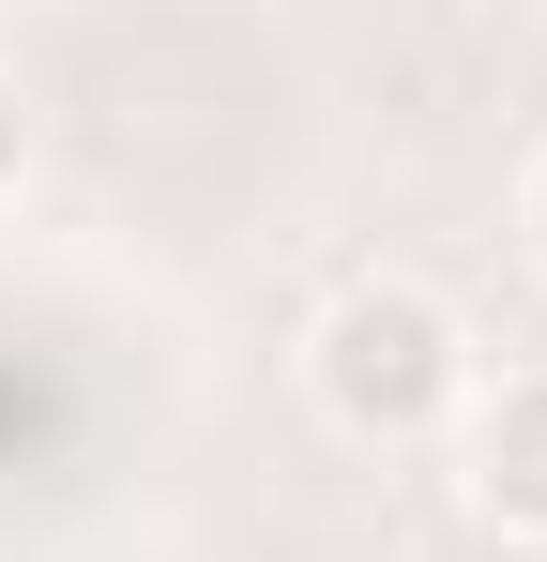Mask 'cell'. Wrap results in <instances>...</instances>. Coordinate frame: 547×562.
<instances>
[{
  "mask_svg": "<svg viewBox=\"0 0 547 562\" xmlns=\"http://www.w3.org/2000/svg\"><path fill=\"white\" fill-rule=\"evenodd\" d=\"M471 319H456L426 274H350L320 319H304V395L350 426V441H442L456 411H471Z\"/></svg>",
  "mask_w": 547,
  "mask_h": 562,
  "instance_id": "1",
  "label": "cell"
},
{
  "mask_svg": "<svg viewBox=\"0 0 547 562\" xmlns=\"http://www.w3.org/2000/svg\"><path fill=\"white\" fill-rule=\"evenodd\" d=\"M442 441H456L471 517H487L502 548H547V366H487V380H471V411H456Z\"/></svg>",
  "mask_w": 547,
  "mask_h": 562,
  "instance_id": "2",
  "label": "cell"
},
{
  "mask_svg": "<svg viewBox=\"0 0 547 562\" xmlns=\"http://www.w3.org/2000/svg\"><path fill=\"white\" fill-rule=\"evenodd\" d=\"M31 183V92H15V77H0V198Z\"/></svg>",
  "mask_w": 547,
  "mask_h": 562,
  "instance_id": "3",
  "label": "cell"
},
{
  "mask_svg": "<svg viewBox=\"0 0 547 562\" xmlns=\"http://www.w3.org/2000/svg\"><path fill=\"white\" fill-rule=\"evenodd\" d=\"M517 244H533V274H547V153H533V183H517Z\"/></svg>",
  "mask_w": 547,
  "mask_h": 562,
  "instance_id": "4",
  "label": "cell"
}]
</instances>
